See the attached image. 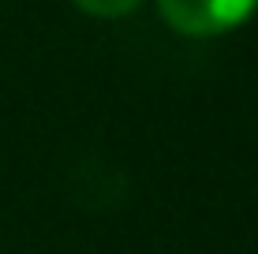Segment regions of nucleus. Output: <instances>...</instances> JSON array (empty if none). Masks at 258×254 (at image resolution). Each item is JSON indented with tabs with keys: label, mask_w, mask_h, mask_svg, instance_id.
<instances>
[{
	"label": "nucleus",
	"mask_w": 258,
	"mask_h": 254,
	"mask_svg": "<svg viewBox=\"0 0 258 254\" xmlns=\"http://www.w3.org/2000/svg\"><path fill=\"white\" fill-rule=\"evenodd\" d=\"M161 19L183 38H221L258 12V0H157Z\"/></svg>",
	"instance_id": "obj_1"
},
{
	"label": "nucleus",
	"mask_w": 258,
	"mask_h": 254,
	"mask_svg": "<svg viewBox=\"0 0 258 254\" xmlns=\"http://www.w3.org/2000/svg\"><path fill=\"white\" fill-rule=\"evenodd\" d=\"M83 15H94V19H123L131 15L142 0H71Z\"/></svg>",
	"instance_id": "obj_2"
}]
</instances>
